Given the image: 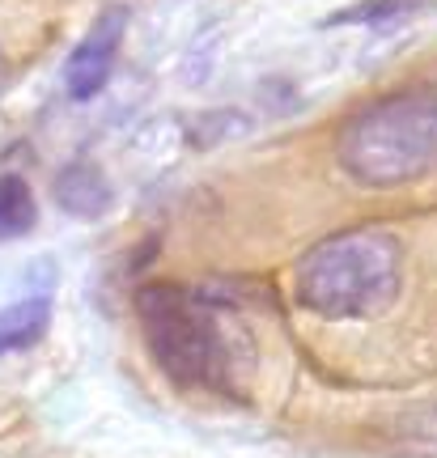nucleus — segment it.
Here are the masks:
<instances>
[{"mask_svg": "<svg viewBox=\"0 0 437 458\" xmlns=\"http://www.w3.org/2000/svg\"><path fill=\"white\" fill-rule=\"evenodd\" d=\"M149 357L183 391H238L246 335L221 306L178 284H149L136 297Z\"/></svg>", "mask_w": 437, "mask_h": 458, "instance_id": "1", "label": "nucleus"}, {"mask_svg": "<svg viewBox=\"0 0 437 458\" xmlns=\"http://www.w3.org/2000/svg\"><path fill=\"white\" fill-rule=\"evenodd\" d=\"M404 250L382 229H344L310 246L293 267V297L319 318H370L399 293Z\"/></svg>", "mask_w": 437, "mask_h": 458, "instance_id": "2", "label": "nucleus"}, {"mask_svg": "<svg viewBox=\"0 0 437 458\" xmlns=\"http://www.w3.org/2000/svg\"><path fill=\"white\" fill-rule=\"evenodd\" d=\"M336 157L361 187H404L437 170V89H404L348 114Z\"/></svg>", "mask_w": 437, "mask_h": 458, "instance_id": "3", "label": "nucleus"}, {"mask_svg": "<svg viewBox=\"0 0 437 458\" xmlns=\"http://www.w3.org/2000/svg\"><path fill=\"white\" fill-rule=\"evenodd\" d=\"M124 34H128V9L124 4H107L94 17V26L85 30V38L73 47V55L64 60L68 98L90 102L107 89V81H111V72H115V60H119Z\"/></svg>", "mask_w": 437, "mask_h": 458, "instance_id": "4", "label": "nucleus"}, {"mask_svg": "<svg viewBox=\"0 0 437 458\" xmlns=\"http://www.w3.org/2000/svg\"><path fill=\"white\" fill-rule=\"evenodd\" d=\"M56 204L64 208L68 216H81V221H98V216L111 213V182L98 170L94 162H68L60 174H56Z\"/></svg>", "mask_w": 437, "mask_h": 458, "instance_id": "5", "label": "nucleus"}, {"mask_svg": "<svg viewBox=\"0 0 437 458\" xmlns=\"http://www.w3.org/2000/svg\"><path fill=\"white\" fill-rule=\"evenodd\" d=\"M51 323V301L47 297H26V301H9L0 306V357L21 352L47 335Z\"/></svg>", "mask_w": 437, "mask_h": 458, "instance_id": "6", "label": "nucleus"}, {"mask_svg": "<svg viewBox=\"0 0 437 458\" xmlns=\"http://www.w3.org/2000/svg\"><path fill=\"white\" fill-rule=\"evenodd\" d=\"M39 221L30 182L21 174H0V238H21Z\"/></svg>", "mask_w": 437, "mask_h": 458, "instance_id": "7", "label": "nucleus"}, {"mask_svg": "<svg viewBox=\"0 0 437 458\" xmlns=\"http://www.w3.org/2000/svg\"><path fill=\"white\" fill-rule=\"evenodd\" d=\"M433 0H356L348 9L331 17V26H348V21H361V26H390V21H407V17L424 13Z\"/></svg>", "mask_w": 437, "mask_h": 458, "instance_id": "8", "label": "nucleus"}]
</instances>
